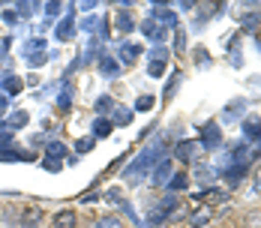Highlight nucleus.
Wrapping results in <instances>:
<instances>
[{"label": "nucleus", "mask_w": 261, "mask_h": 228, "mask_svg": "<svg viewBox=\"0 0 261 228\" xmlns=\"http://www.w3.org/2000/svg\"><path fill=\"white\" fill-rule=\"evenodd\" d=\"M165 147H168V138H165L162 132H156V135H153V141H150L144 150L138 153V156H132V162L120 171V178L126 180V183H132V186H138L141 180L153 171V165H156L159 159H162V156H168Z\"/></svg>", "instance_id": "obj_1"}, {"label": "nucleus", "mask_w": 261, "mask_h": 228, "mask_svg": "<svg viewBox=\"0 0 261 228\" xmlns=\"http://www.w3.org/2000/svg\"><path fill=\"white\" fill-rule=\"evenodd\" d=\"M198 153H201L198 138H180L171 147V159L174 162H183V165H192V162H198Z\"/></svg>", "instance_id": "obj_2"}, {"label": "nucleus", "mask_w": 261, "mask_h": 228, "mask_svg": "<svg viewBox=\"0 0 261 228\" xmlns=\"http://www.w3.org/2000/svg\"><path fill=\"white\" fill-rule=\"evenodd\" d=\"M198 144H201V153H216L222 147V126L216 120H207L198 132Z\"/></svg>", "instance_id": "obj_3"}, {"label": "nucleus", "mask_w": 261, "mask_h": 228, "mask_svg": "<svg viewBox=\"0 0 261 228\" xmlns=\"http://www.w3.org/2000/svg\"><path fill=\"white\" fill-rule=\"evenodd\" d=\"M75 33H79V24H75V9H69V3H66L63 18L54 24V39H57V42H72V39H75Z\"/></svg>", "instance_id": "obj_4"}, {"label": "nucleus", "mask_w": 261, "mask_h": 228, "mask_svg": "<svg viewBox=\"0 0 261 228\" xmlns=\"http://www.w3.org/2000/svg\"><path fill=\"white\" fill-rule=\"evenodd\" d=\"M174 174V159H171V153L168 156H162L156 165H153V171H150V186L153 189H165L168 186V180Z\"/></svg>", "instance_id": "obj_5"}, {"label": "nucleus", "mask_w": 261, "mask_h": 228, "mask_svg": "<svg viewBox=\"0 0 261 228\" xmlns=\"http://www.w3.org/2000/svg\"><path fill=\"white\" fill-rule=\"evenodd\" d=\"M246 108H249V102L243 99V96H240V99H231L222 111H219V126H222V123H225V126L240 123V120L246 117Z\"/></svg>", "instance_id": "obj_6"}, {"label": "nucleus", "mask_w": 261, "mask_h": 228, "mask_svg": "<svg viewBox=\"0 0 261 228\" xmlns=\"http://www.w3.org/2000/svg\"><path fill=\"white\" fill-rule=\"evenodd\" d=\"M240 135H243V141H246V144L261 147V117H258V114H249V117H243V120H240Z\"/></svg>", "instance_id": "obj_7"}, {"label": "nucleus", "mask_w": 261, "mask_h": 228, "mask_svg": "<svg viewBox=\"0 0 261 228\" xmlns=\"http://www.w3.org/2000/svg\"><path fill=\"white\" fill-rule=\"evenodd\" d=\"M150 6H153V9H150V18H153V21H159V24L165 27V30H168V27H171V30H177V12H174V9H168V3H150Z\"/></svg>", "instance_id": "obj_8"}, {"label": "nucleus", "mask_w": 261, "mask_h": 228, "mask_svg": "<svg viewBox=\"0 0 261 228\" xmlns=\"http://www.w3.org/2000/svg\"><path fill=\"white\" fill-rule=\"evenodd\" d=\"M96 72H99V78H105V81H114V78H120L123 66L117 63L114 54H102V57L96 60Z\"/></svg>", "instance_id": "obj_9"}, {"label": "nucleus", "mask_w": 261, "mask_h": 228, "mask_svg": "<svg viewBox=\"0 0 261 228\" xmlns=\"http://www.w3.org/2000/svg\"><path fill=\"white\" fill-rule=\"evenodd\" d=\"M213 222V207L210 204H198L195 210L186 213V225L189 228H207Z\"/></svg>", "instance_id": "obj_10"}, {"label": "nucleus", "mask_w": 261, "mask_h": 228, "mask_svg": "<svg viewBox=\"0 0 261 228\" xmlns=\"http://www.w3.org/2000/svg\"><path fill=\"white\" fill-rule=\"evenodd\" d=\"M192 178L201 183V189H207V186H216L219 174H216V168L207 165V162H192Z\"/></svg>", "instance_id": "obj_11"}, {"label": "nucleus", "mask_w": 261, "mask_h": 228, "mask_svg": "<svg viewBox=\"0 0 261 228\" xmlns=\"http://www.w3.org/2000/svg\"><path fill=\"white\" fill-rule=\"evenodd\" d=\"M0 93L3 96H18V93H24V78H18L15 72H3L0 75Z\"/></svg>", "instance_id": "obj_12"}, {"label": "nucleus", "mask_w": 261, "mask_h": 228, "mask_svg": "<svg viewBox=\"0 0 261 228\" xmlns=\"http://www.w3.org/2000/svg\"><path fill=\"white\" fill-rule=\"evenodd\" d=\"M141 33H144V39H150L153 45H165V36H168V30L159 24V21H153V18H144Z\"/></svg>", "instance_id": "obj_13"}, {"label": "nucleus", "mask_w": 261, "mask_h": 228, "mask_svg": "<svg viewBox=\"0 0 261 228\" xmlns=\"http://www.w3.org/2000/svg\"><path fill=\"white\" fill-rule=\"evenodd\" d=\"M0 162H36V153L21 150L18 144H9V147L0 150Z\"/></svg>", "instance_id": "obj_14"}, {"label": "nucleus", "mask_w": 261, "mask_h": 228, "mask_svg": "<svg viewBox=\"0 0 261 228\" xmlns=\"http://www.w3.org/2000/svg\"><path fill=\"white\" fill-rule=\"evenodd\" d=\"M57 111H72V105H75V87L69 84V81H60V93H57Z\"/></svg>", "instance_id": "obj_15"}, {"label": "nucleus", "mask_w": 261, "mask_h": 228, "mask_svg": "<svg viewBox=\"0 0 261 228\" xmlns=\"http://www.w3.org/2000/svg\"><path fill=\"white\" fill-rule=\"evenodd\" d=\"M237 27H240V33H258L261 30V9H255V12H240L237 15Z\"/></svg>", "instance_id": "obj_16"}, {"label": "nucleus", "mask_w": 261, "mask_h": 228, "mask_svg": "<svg viewBox=\"0 0 261 228\" xmlns=\"http://www.w3.org/2000/svg\"><path fill=\"white\" fill-rule=\"evenodd\" d=\"M249 168H252V165H231V168H225V171H222L219 178H222L225 183H228V189H237V186H240V183L246 180Z\"/></svg>", "instance_id": "obj_17"}, {"label": "nucleus", "mask_w": 261, "mask_h": 228, "mask_svg": "<svg viewBox=\"0 0 261 228\" xmlns=\"http://www.w3.org/2000/svg\"><path fill=\"white\" fill-rule=\"evenodd\" d=\"M114 27H117V33L120 36H129L135 33V18H132V9H117V15H114Z\"/></svg>", "instance_id": "obj_18"}, {"label": "nucleus", "mask_w": 261, "mask_h": 228, "mask_svg": "<svg viewBox=\"0 0 261 228\" xmlns=\"http://www.w3.org/2000/svg\"><path fill=\"white\" fill-rule=\"evenodd\" d=\"M51 228H79V216L72 207H63L51 216Z\"/></svg>", "instance_id": "obj_19"}, {"label": "nucleus", "mask_w": 261, "mask_h": 228, "mask_svg": "<svg viewBox=\"0 0 261 228\" xmlns=\"http://www.w3.org/2000/svg\"><path fill=\"white\" fill-rule=\"evenodd\" d=\"M141 51H144V48H141L138 42H120V51H117L114 57H117V63H120V66H129V63H135V57H138Z\"/></svg>", "instance_id": "obj_20"}, {"label": "nucleus", "mask_w": 261, "mask_h": 228, "mask_svg": "<svg viewBox=\"0 0 261 228\" xmlns=\"http://www.w3.org/2000/svg\"><path fill=\"white\" fill-rule=\"evenodd\" d=\"M3 120H6V129H9V132H21V129L30 123V114H27L24 108H15V111H9Z\"/></svg>", "instance_id": "obj_21"}, {"label": "nucleus", "mask_w": 261, "mask_h": 228, "mask_svg": "<svg viewBox=\"0 0 261 228\" xmlns=\"http://www.w3.org/2000/svg\"><path fill=\"white\" fill-rule=\"evenodd\" d=\"M114 132V123H111V117H93V123H90V135L96 138V141H102Z\"/></svg>", "instance_id": "obj_22"}, {"label": "nucleus", "mask_w": 261, "mask_h": 228, "mask_svg": "<svg viewBox=\"0 0 261 228\" xmlns=\"http://www.w3.org/2000/svg\"><path fill=\"white\" fill-rule=\"evenodd\" d=\"M180 84H183V69H174V72L168 75V81H165V87H162V99L171 102L174 99V93L180 90Z\"/></svg>", "instance_id": "obj_23"}, {"label": "nucleus", "mask_w": 261, "mask_h": 228, "mask_svg": "<svg viewBox=\"0 0 261 228\" xmlns=\"http://www.w3.org/2000/svg\"><path fill=\"white\" fill-rule=\"evenodd\" d=\"M54 57H57V51H33V54H27V57H24V66L36 72L39 66H45V63L54 60Z\"/></svg>", "instance_id": "obj_24"}, {"label": "nucleus", "mask_w": 261, "mask_h": 228, "mask_svg": "<svg viewBox=\"0 0 261 228\" xmlns=\"http://www.w3.org/2000/svg\"><path fill=\"white\" fill-rule=\"evenodd\" d=\"M117 108V102H114V96L111 93H99L96 96V102H93V111H96V117H111V111Z\"/></svg>", "instance_id": "obj_25"}, {"label": "nucleus", "mask_w": 261, "mask_h": 228, "mask_svg": "<svg viewBox=\"0 0 261 228\" xmlns=\"http://www.w3.org/2000/svg\"><path fill=\"white\" fill-rule=\"evenodd\" d=\"M45 156H48V159H57V162H66V156H69V147H66L63 141L51 138V141L45 144Z\"/></svg>", "instance_id": "obj_26"}, {"label": "nucleus", "mask_w": 261, "mask_h": 228, "mask_svg": "<svg viewBox=\"0 0 261 228\" xmlns=\"http://www.w3.org/2000/svg\"><path fill=\"white\" fill-rule=\"evenodd\" d=\"M144 57H147V63H168L171 48H168V45H153V48L144 51Z\"/></svg>", "instance_id": "obj_27"}, {"label": "nucleus", "mask_w": 261, "mask_h": 228, "mask_svg": "<svg viewBox=\"0 0 261 228\" xmlns=\"http://www.w3.org/2000/svg\"><path fill=\"white\" fill-rule=\"evenodd\" d=\"M186 186H189V174H186V171H174L171 180H168V186H165V192H174V195H177Z\"/></svg>", "instance_id": "obj_28"}, {"label": "nucleus", "mask_w": 261, "mask_h": 228, "mask_svg": "<svg viewBox=\"0 0 261 228\" xmlns=\"http://www.w3.org/2000/svg\"><path fill=\"white\" fill-rule=\"evenodd\" d=\"M63 9H66V3H60V0H48V3H42V15H45V21H51V24H54V18L63 15Z\"/></svg>", "instance_id": "obj_29"}, {"label": "nucleus", "mask_w": 261, "mask_h": 228, "mask_svg": "<svg viewBox=\"0 0 261 228\" xmlns=\"http://www.w3.org/2000/svg\"><path fill=\"white\" fill-rule=\"evenodd\" d=\"M132 114H135L132 108H123V105H117V108L111 111V123H114V126H129V123H132Z\"/></svg>", "instance_id": "obj_30"}, {"label": "nucleus", "mask_w": 261, "mask_h": 228, "mask_svg": "<svg viewBox=\"0 0 261 228\" xmlns=\"http://www.w3.org/2000/svg\"><path fill=\"white\" fill-rule=\"evenodd\" d=\"M153 105H156V96L153 93H141L135 105H132V111H138V114H147V111H153Z\"/></svg>", "instance_id": "obj_31"}, {"label": "nucleus", "mask_w": 261, "mask_h": 228, "mask_svg": "<svg viewBox=\"0 0 261 228\" xmlns=\"http://www.w3.org/2000/svg\"><path fill=\"white\" fill-rule=\"evenodd\" d=\"M171 54H174V57H183V54H186V27H177V30H174Z\"/></svg>", "instance_id": "obj_32"}, {"label": "nucleus", "mask_w": 261, "mask_h": 228, "mask_svg": "<svg viewBox=\"0 0 261 228\" xmlns=\"http://www.w3.org/2000/svg\"><path fill=\"white\" fill-rule=\"evenodd\" d=\"M192 57H195V66H198V69H207L210 63H213V57H210V51L204 48V45H195V48H192Z\"/></svg>", "instance_id": "obj_33"}, {"label": "nucleus", "mask_w": 261, "mask_h": 228, "mask_svg": "<svg viewBox=\"0 0 261 228\" xmlns=\"http://www.w3.org/2000/svg\"><path fill=\"white\" fill-rule=\"evenodd\" d=\"M39 222H42V210L33 207V210H24V213H21V222H18V225L21 228H36Z\"/></svg>", "instance_id": "obj_34"}, {"label": "nucleus", "mask_w": 261, "mask_h": 228, "mask_svg": "<svg viewBox=\"0 0 261 228\" xmlns=\"http://www.w3.org/2000/svg\"><path fill=\"white\" fill-rule=\"evenodd\" d=\"M33 51H48V42H45L42 36H36V39H27L24 45H21V57L33 54Z\"/></svg>", "instance_id": "obj_35"}, {"label": "nucleus", "mask_w": 261, "mask_h": 228, "mask_svg": "<svg viewBox=\"0 0 261 228\" xmlns=\"http://www.w3.org/2000/svg\"><path fill=\"white\" fill-rule=\"evenodd\" d=\"M75 150H79V156H84V153L96 150V138L93 135H81V138H75V144H72Z\"/></svg>", "instance_id": "obj_36"}, {"label": "nucleus", "mask_w": 261, "mask_h": 228, "mask_svg": "<svg viewBox=\"0 0 261 228\" xmlns=\"http://www.w3.org/2000/svg\"><path fill=\"white\" fill-rule=\"evenodd\" d=\"M90 228H123V216H99Z\"/></svg>", "instance_id": "obj_37"}, {"label": "nucleus", "mask_w": 261, "mask_h": 228, "mask_svg": "<svg viewBox=\"0 0 261 228\" xmlns=\"http://www.w3.org/2000/svg\"><path fill=\"white\" fill-rule=\"evenodd\" d=\"M102 198H105L108 204H117V207H120V204L126 201V195L120 192V186H111V189H105V192H102Z\"/></svg>", "instance_id": "obj_38"}, {"label": "nucleus", "mask_w": 261, "mask_h": 228, "mask_svg": "<svg viewBox=\"0 0 261 228\" xmlns=\"http://www.w3.org/2000/svg\"><path fill=\"white\" fill-rule=\"evenodd\" d=\"M36 6H42V3H15V15L18 18H30L36 12Z\"/></svg>", "instance_id": "obj_39"}, {"label": "nucleus", "mask_w": 261, "mask_h": 228, "mask_svg": "<svg viewBox=\"0 0 261 228\" xmlns=\"http://www.w3.org/2000/svg\"><path fill=\"white\" fill-rule=\"evenodd\" d=\"M99 21H102L99 15H87V18H84L79 27L84 30V33H90V36H93V33H96V27H99Z\"/></svg>", "instance_id": "obj_40"}, {"label": "nucleus", "mask_w": 261, "mask_h": 228, "mask_svg": "<svg viewBox=\"0 0 261 228\" xmlns=\"http://www.w3.org/2000/svg\"><path fill=\"white\" fill-rule=\"evenodd\" d=\"M228 54L234 57V54H243V39H240V30H237L234 36L228 39Z\"/></svg>", "instance_id": "obj_41"}, {"label": "nucleus", "mask_w": 261, "mask_h": 228, "mask_svg": "<svg viewBox=\"0 0 261 228\" xmlns=\"http://www.w3.org/2000/svg\"><path fill=\"white\" fill-rule=\"evenodd\" d=\"M168 72V63H147V75L150 78H162Z\"/></svg>", "instance_id": "obj_42"}, {"label": "nucleus", "mask_w": 261, "mask_h": 228, "mask_svg": "<svg viewBox=\"0 0 261 228\" xmlns=\"http://www.w3.org/2000/svg\"><path fill=\"white\" fill-rule=\"evenodd\" d=\"M39 165H42L45 171H51V174H57V171L63 168V162H57V159H48V156H42V159H39Z\"/></svg>", "instance_id": "obj_43"}, {"label": "nucleus", "mask_w": 261, "mask_h": 228, "mask_svg": "<svg viewBox=\"0 0 261 228\" xmlns=\"http://www.w3.org/2000/svg\"><path fill=\"white\" fill-rule=\"evenodd\" d=\"M246 228H261V210H249L246 213Z\"/></svg>", "instance_id": "obj_44"}, {"label": "nucleus", "mask_w": 261, "mask_h": 228, "mask_svg": "<svg viewBox=\"0 0 261 228\" xmlns=\"http://www.w3.org/2000/svg\"><path fill=\"white\" fill-rule=\"evenodd\" d=\"M99 198H102V192H99V189H87L79 201H81V204H93V201H99Z\"/></svg>", "instance_id": "obj_45"}, {"label": "nucleus", "mask_w": 261, "mask_h": 228, "mask_svg": "<svg viewBox=\"0 0 261 228\" xmlns=\"http://www.w3.org/2000/svg\"><path fill=\"white\" fill-rule=\"evenodd\" d=\"M0 18H3V21H6L9 27H12V24H18V21H21V18L15 15V9H3V12H0Z\"/></svg>", "instance_id": "obj_46"}, {"label": "nucleus", "mask_w": 261, "mask_h": 228, "mask_svg": "<svg viewBox=\"0 0 261 228\" xmlns=\"http://www.w3.org/2000/svg\"><path fill=\"white\" fill-rule=\"evenodd\" d=\"M30 144H33V147H45V144H48V135H45V132H39V135H30Z\"/></svg>", "instance_id": "obj_47"}, {"label": "nucleus", "mask_w": 261, "mask_h": 228, "mask_svg": "<svg viewBox=\"0 0 261 228\" xmlns=\"http://www.w3.org/2000/svg\"><path fill=\"white\" fill-rule=\"evenodd\" d=\"M177 9H180V12H195V9H198V3H195V0H180V3H177Z\"/></svg>", "instance_id": "obj_48"}, {"label": "nucleus", "mask_w": 261, "mask_h": 228, "mask_svg": "<svg viewBox=\"0 0 261 228\" xmlns=\"http://www.w3.org/2000/svg\"><path fill=\"white\" fill-rule=\"evenodd\" d=\"M75 6H79L81 12H87V15H93V9H96L99 3H93V0H84V3H75Z\"/></svg>", "instance_id": "obj_49"}, {"label": "nucleus", "mask_w": 261, "mask_h": 228, "mask_svg": "<svg viewBox=\"0 0 261 228\" xmlns=\"http://www.w3.org/2000/svg\"><path fill=\"white\" fill-rule=\"evenodd\" d=\"M9 96H3V93H0V120H3V117H6V114H9Z\"/></svg>", "instance_id": "obj_50"}, {"label": "nucleus", "mask_w": 261, "mask_h": 228, "mask_svg": "<svg viewBox=\"0 0 261 228\" xmlns=\"http://www.w3.org/2000/svg\"><path fill=\"white\" fill-rule=\"evenodd\" d=\"M36 84H39V75H36V72H30V75L24 78V87H36Z\"/></svg>", "instance_id": "obj_51"}, {"label": "nucleus", "mask_w": 261, "mask_h": 228, "mask_svg": "<svg viewBox=\"0 0 261 228\" xmlns=\"http://www.w3.org/2000/svg\"><path fill=\"white\" fill-rule=\"evenodd\" d=\"M255 48L261 51V30H258V33H255Z\"/></svg>", "instance_id": "obj_52"}, {"label": "nucleus", "mask_w": 261, "mask_h": 228, "mask_svg": "<svg viewBox=\"0 0 261 228\" xmlns=\"http://www.w3.org/2000/svg\"><path fill=\"white\" fill-rule=\"evenodd\" d=\"M255 192H261V180H258V183H255Z\"/></svg>", "instance_id": "obj_53"}]
</instances>
